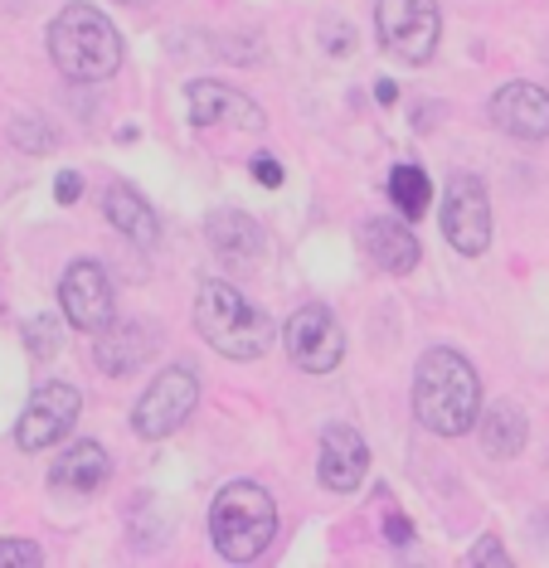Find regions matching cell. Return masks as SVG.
Instances as JSON below:
<instances>
[{
	"label": "cell",
	"mask_w": 549,
	"mask_h": 568,
	"mask_svg": "<svg viewBox=\"0 0 549 568\" xmlns=\"http://www.w3.org/2000/svg\"><path fill=\"white\" fill-rule=\"evenodd\" d=\"M413 413L428 433L438 438H462L481 418V379L457 350H428L413 374Z\"/></svg>",
	"instance_id": "6da1fadb"
},
{
	"label": "cell",
	"mask_w": 549,
	"mask_h": 568,
	"mask_svg": "<svg viewBox=\"0 0 549 568\" xmlns=\"http://www.w3.org/2000/svg\"><path fill=\"white\" fill-rule=\"evenodd\" d=\"M49 59L69 83H103L122 64V34L93 5H64L49 25Z\"/></svg>",
	"instance_id": "7a4b0ae2"
},
{
	"label": "cell",
	"mask_w": 549,
	"mask_h": 568,
	"mask_svg": "<svg viewBox=\"0 0 549 568\" xmlns=\"http://www.w3.org/2000/svg\"><path fill=\"white\" fill-rule=\"evenodd\" d=\"M195 326L224 360H258L273 350V321L233 282H205L195 297Z\"/></svg>",
	"instance_id": "3957f363"
},
{
	"label": "cell",
	"mask_w": 549,
	"mask_h": 568,
	"mask_svg": "<svg viewBox=\"0 0 549 568\" xmlns=\"http://www.w3.org/2000/svg\"><path fill=\"white\" fill-rule=\"evenodd\" d=\"M273 535H277V505L258 481H233L215 496V510H209V539H215L219 559H229V564L263 559Z\"/></svg>",
	"instance_id": "277c9868"
},
{
	"label": "cell",
	"mask_w": 549,
	"mask_h": 568,
	"mask_svg": "<svg viewBox=\"0 0 549 568\" xmlns=\"http://www.w3.org/2000/svg\"><path fill=\"white\" fill-rule=\"evenodd\" d=\"M375 25L385 54H394L403 64H428L433 49H438L443 15H438V0H379Z\"/></svg>",
	"instance_id": "5b68a950"
},
{
	"label": "cell",
	"mask_w": 549,
	"mask_h": 568,
	"mask_svg": "<svg viewBox=\"0 0 549 568\" xmlns=\"http://www.w3.org/2000/svg\"><path fill=\"white\" fill-rule=\"evenodd\" d=\"M195 404H199V379H195V370L171 365V370L156 374V384L147 389V399L137 404V418H131V423H137L141 438L161 442V438H171L190 413H195Z\"/></svg>",
	"instance_id": "8992f818"
},
{
	"label": "cell",
	"mask_w": 549,
	"mask_h": 568,
	"mask_svg": "<svg viewBox=\"0 0 549 568\" xmlns=\"http://www.w3.org/2000/svg\"><path fill=\"white\" fill-rule=\"evenodd\" d=\"M78 408H83V394L73 384H39L30 408L15 423V442L25 452H44L59 438H69V428L78 423Z\"/></svg>",
	"instance_id": "52a82bcc"
},
{
	"label": "cell",
	"mask_w": 549,
	"mask_h": 568,
	"mask_svg": "<svg viewBox=\"0 0 549 568\" xmlns=\"http://www.w3.org/2000/svg\"><path fill=\"white\" fill-rule=\"evenodd\" d=\"M443 234L457 253L467 258H481L491 243V204H487V190L481 180L472 175H457L447 185V200H443Z\"/></svg>",
	"instance_id": "ba28073f"
},
{
	"label": "cell",
	"mask_w": 549,
	"mask_h": 568,
	"mask_svg": "<svg viewBox=\"0 0 549 568\" xmlns=\"http://www.w3.org/2000/svg\"><path fill=\"white\" fill-rule=\"evenodd\" d=\"M59 302H64V316H69V326H78V331H88V336L107 331V326L117 321V302H112L107 272L98 268V263H88V258L64 272Z\"/></svg>",
	"instance_id": "9c48e42d"
},
{
	"label": "cell",
	"mask_w": 549,
	"mask_h": 568,
	"mask_svg": "<svg viewBox=\"0 0 549 568\" xmlns=\"http://www.w3.org/2000/svg\"><path fill=\"white\" fill-rule=\"evenodd\" d=\"M287 355H293V365L307 374H331L341 365L345 336L327 306H301L293 321H287Z\"/></svg>",
	"instance_id": "30bf717a"
},
{
	"label": "cell",
	"mask_w": 549,
	"mask_h": 568,
	"mask_svg": "<svg viewBox=\"0 0 549 568\" xmlns=\"http://www.w3.org/2000/svg\"><path fill=\"white\" fill-rule=\"evenodd\" d=\"M190 122L195 127H229V132H243V136H258L263 132V107L249 102L243 93H233V88L215 83V78H199V83H190Z\"/></svg>",
	"instance_id": "8fae6325"
},
{
	"label": "cell",
	"mask_w": 549,
	"mask_h": 568,
	"mask_svg": "<svg viewBox=\"0 0 549 568\" xmlns=\"http://www.w3.org/2000/svg\"><path fill=\"white\" fill-rule=\"evenodd\" d=\"M491 122L515 141H545L549 136V93L535 83H506L491 98Z\"/></svg>",
	"instance_id": "7c38bea8"
},
{
	"label": "cell",
	"mask_w": 549,
	"mask_h": 568,
	"mask_svg": "<svg viewBox=\"0 0 549 568\" xmlns=\"http://www.w3.org/2000/svg\"><path fill=\"white\" fill-rule=\"evenodd\" d=\"M365 472H369L365 438L355 433V428H341V423L327 428V433H321V486L335 496H351V491H361Z\"/></svg>",
	"instance_id": "4fadbf2b"
},
{
	"label": "cell",
	"mask_w": 549,
	"mask_h": 568,
	"mask_svg": "<svg viewBox=\"0 0 549 568\" xmlns=\"http://www.w3.org/2000/svg\"><path fill=\"white\" fill-rule=\"evenodd\" d=\"M156 331L147 321H112L107 331H98V370L112 379H127L151 360Z\"/></svg>",
	"instance_id": "5bb4252c"
},
{
	"label": "cell",
	"mask_w": 549,
	"mask_h": 568,
	"mask_svg": "<svg viewBox=\"0 0 549 568\" xmlns=\"http://www.w3.org/2000/svg\"><path fill=\"white\" fill-rule=\"evenodd\" d=\"M107 472H112V462H107L103 442H73V447L64 452L59 462H54L49 481L59 486V491H73V496H93L98 486L107 481Z\"/></svg>",
	"instance_id": "9a60e30c"
},
{
	"label": "cell",
	"mask_w": 549,
	"mask_h": 568,
	"mask_svg": "<svg viewBox=\"0 0 549 568\" xmlns=\"http://www.w3.org/2000/svg\"><path fill=\"white\" fill-rule=\"evenodd\" d=\"M209 248L229 263H258L263 253V229L239 209H215L209 214Z\"/></svg>",
	"instance_id": "2e32d148"
},
{
	"label": "cell",
	"mask_w": 549,
	"mask_h": 568,
	"mask_svg": "<svg viewBox=\"0 0 549 568\" xmlns=\"http://www.w3.org/2000/svg\"><path fill=\"white\" fill-rule=\"evenodd\" d=\"M365 248H369V258H375V268L394 272V277L419 268V238L403 229L399 219H369L365 224Z\"/></svg>",
	"instance_id": "e0dca14e"
},
{
	"label": "cell",
	"mask_w": 549,
	"mask_h": 568,
	"mask_svg": "<svg viewBox=\"0 0 549 568\" xmlns=\"http://www.w3.org/2000/svg\"><path fill=\"white\" fill-rule=\"evenodd\" d=\"M103 209H107V224L117 234H127L137 248H156V214H151V204L137 195L131 185H107V195H103Z\"/></svg>",
	"instance_id": "ac0fdd59"
},
{
	"label": "cell",
	"mask_w": 549,
	"mask_h": 568,
	"mask_svg": "<svg viewBox=\"0 0 549 568\" xmlns=\"http://www.w3.org/2000/svg\"><path fill=\"white\" fill-rule=\"evenodd\" d=\"M481 442H487L491 457H515L525 447V413L515 404H491L481 413Z\"/></svg>",
	"instance_id": "d6986e66"
},
{
	"label": "cell",
	"mask_w": 549,
	"mask_h": 568,
	"mask_svg": "<svg viewBox=\"0 0 549 568\" xmlns=\"http://www.w3.org/2000/svg\"><path fill=\"white\" fill-rule=\"evenodd\" d=\"M389 200H394V209L403 214V219H423V214H428V204H433L428 175H423L419 166L389 170Z\"/></svg>",
	"instance_id": "ffe728a7"
},
{
	"label": "cell",
	"mask_w": 549,
	"mask_h": 568,
	"mask_svg": "<svg viewBox=\"0 0 549 568\" xmlns=\"http://www.w3.org/2000/svg\"><path fill=\"white\" fill-rule=\"evenodd\" d=\"M10 141H15L20 151H30V156L54 151V132H49V122H39V117H20L15 127H10Z\"/></svg>",
	"instance_id": "44dd1931"
},
{
	"label": "cell",
	"mask_w": 549,
	"mask_h": 568,
	"mask_svg": "<svg viewBox=\"0 0 549 568\" xmlns=\"http://www.w3.org/2000/svg\"><path fill=\"white\" fill-rule=\"evenodd\" d=\"M25 345H30V355H39V360H49L54 350H59V326H54V316H39V321L25 326Z\"/></svg>",
	"instance_id": "7402d4cb"
},
{
	"label": "cell",
	"mask_w": 549,
	"mask_h": 568,
	"mask_svg": "<svg viewBox=\"0 0 549 568\" xmlns=\"http://www.w3.org/2000/svg\"><path fill=\"white\" fill-rule=\"evenodd\" d=\"M44 549L30 539H0V568H39Z\"/></svg>",
	"instance_id": "603a6c76"
},
{
	"label": "cell",
	"mask_w": 549,
	"mask_h": 568,
	"mask_svg": "<svg viewBox=\"0 0 549 568\" xmlns=\"http://www.w3.org/2000/svg\"><path fill=\"white\" fill-rule=\"evenodd\" d=\"M317 34H321V49H327V54H335V59L355 49V30L345 25V20H335V15H327V20H321V30H317Z\"/></svg>",
	"instance_id": "cb8c5ba5"
},
{
	"label": "cell",
	"mask_w": 549,
	"mask_h": 568,
	"mask_svg": "<svg viewBox=\"0 0 549 568\" xmlns=\"http://www.w3.org/2000/svg\"><path fill=\"white\" fill-rule=\"evenodd\" d=\"M467 564H477V568H496V564H511L506 559V549H501V539H481L472 554H467Z\"/></svg>",
	"instance_id": "d4e9b609"
},
{
	"label": "cell",
	"mask_w": 549,
	"mask_h": 568,
	"mask_svg": "<svg viewBox=\"0 0 549 568\" xmlns=\"http://www.w3.org/2000/svg\"><path fill=\"white\" fill-rule=\"evenodd\" d=\"M78 195H83V175H78V170H59V180H54V200L73 204Z\"/></svg>",
	"instance_id": "484cf974"
},
{
	"label": "cell",
	"mask_w": 549,
	"mask_h": 568,
	"mask_svg": "<svg viewBox=\"0 0 549 568\" xmlns=\"http://www.w3.org/2000/svg\"><path fill=\"white\" fill-rule=\"evenodd\" d=\"M253 180H258V185H267V190H277V185H283V166H277L273 156H258V161H253Z\"/></svg>",
	"instance_id": "4316f807"
},
{
	"label": "cell",
	"mask_w": 549,
	"mask_h": 568,
	"mask_svg": "<svg viewBox=\"0 0 549 568\" xmlns=\"http://www.w3.org/2000/svg\"><path fill=\"white\" fill-rule=\"evenodd\" d=\"M385 539H389V544H409V539H413V525H409L403 515H389V520H385Z\"/></svg>",
	"instance_id": "83f0119b"
},
{
	"label": "cell",
	"mask_w": 549,
	"mask_h": 568,
	"mask_svg": "<svg viewBox=\"0 0 549 568\" xmlns=\"http://www.w3.org/2000/svg\"><path fill=\"white\" fill-rule=\"evenodd\" d=\"M375 93H379V102H385V107H389V102H394V98H399V88H394V83H379V88H375Z\"/></svg>",
	"instance_id": "f1b7e54d"
},
{
	"label": "cell",
	"mask_w": 549,
	"mask_h": 568,
	"mask_svg": "<svg viewBox=\"0 0 549 568\" xmlns=\"http://www.w3.org/2000/svg\"><path fill=\"white\" fill-rule=\"evenodd\" d=\"M122 5H147V0H122Z\"/></svg>",
	"instance_id": "f546056e"
}]
</instances>
